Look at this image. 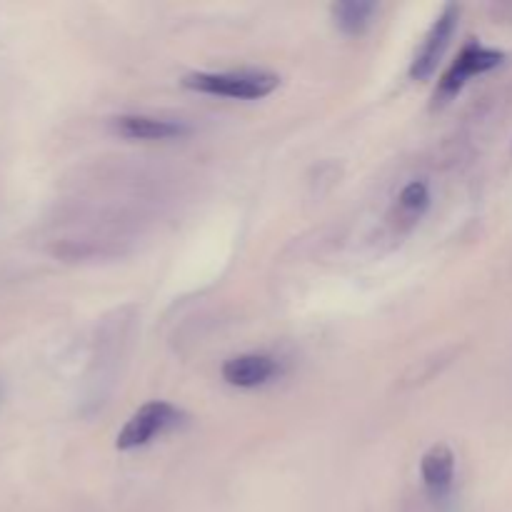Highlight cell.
I'll use <instances>...</instances> for the list:
<instances>
[{"label":"cell","mask_w":512,"mask_h":512,"mask_svg":"<svg viewBox=\"0 0 512 512\" xmlns=\"http://www.w3.org/2000/svg\"><path fill=\"white\" fill-rule=\"evenodd\" d=\"M420 478L423 485L428 488V493L433 498L443 500L448 498V493L453 490L455 483V453L448 445L438 443L433 448H428V453L420 460Z\"/></svg>","instance_id":"7"},{"label":"cell","mask_w":512,"mask_h":512,"mask_svg":"<svg viewBox=\"0 0 512 512\" xmlns=\"http://www.w3.org/2000/svg\"><path fill=\"white\" fill-rule=\"evenodd\" d=\"M505 63V53L498 48H488L483 43H468L463 50L458 53V58L450 63V68L445 70L443 78H440L438 88L433 93V105H445L448 100H453L465 85L470 83L478 75L490 73V70L500 68Z\"/></svg>","instance_id":"3"},{"label":"cell","mask_w":512,"mask_h":512,"mask_svg":"<svg viewBox=\"0 0 512 512\" xmlns=\"http://www.w3.org/2000/svg\"><path fill=\"white\" fill-rule=\"evenodd\" d=\"M458 20H460L458 5H445L443 13L435 18V23L430 25L428 35H425L423 43H420L413 63H410V78L420 80V83L433 78L440 60H443L445 50L450 48V40H453L455 30H458Z\"/></svg>","instance_id":"4"},{"label":"cell","mask_w":512,"mask_h":512,"mask_svg":"<svg viewBox=\"0 0 512 512\" xmlns=\"http://www.w3.org/2000/svg\"><path fill=\"white\" fill-rule=\"evenodd\" d=\"M185 423V413L180 408H175L173 403H165V400H150V403L140 405L133 415L128 418V423L123 425V430L115 438V448L130 453V450L145 448V445L153 443L155 438L165 435L168 430L178 428Z\"/></svg>","instance_id":"2"},{"label":"cell","mask_w":512,"mask_h":512,"mask_svg":"<svg viewBox=\"0 0 512 512\" xmlns=\"http://www.w3.org/2000/svg\"><path fill=\"white\" fill-rule=\"evenodd\" d=\"M430 208V188L423 183V180H413V183L405 185L400 190V195L395 198L393 208V223L398 225L400 230H408L428 213Z\"/></svg>","instance_id":"8"},{"label":"cell","mask_w":512,"mask_h":512,"mask_svg":"<svg viewBox=\"0 0 512 512\" xmlns=\"http://www.w3.org/2000/svg\"><path fill=\"white\" fill-rule=\"evenodd\" d=\"M180 85L193 93L203 95H218V98H230V100H260L268 98L273 90H278L280 78L270 70H255V68H243V70H218V73H208V70H200V73H188Z\"/></svg>","instance_id":"1"},{"label":"cell","mask_w":512,"mask_h":512,"mask_svg":"<svg viewBox=\"0 0 512 512\" xmlns=\"http://www.w3.org/2000/svg\"><path fill=\"white\" fill-rule=\"evenodd\" d=\"M280 363L273 358V355L265 353H243L235 355V358L225 360L223 363V380L233 388L253 390L263 388L270 380H275L280 375Z\"/></svg>","instance_id":"6"},{"label":"cell","mask_w":512,"mask_h":512,"mask_svg":"<svg viewBox=\"0 0 512 512\" xmlns=\"http://www.w3.org/2000/svg\"><path fill=\"white\" fill-rule=\"evenodd\" d=\"M335 25L343 30L345 35H363L373 23V15L378 13V5L368 3V0H343L330 8Z\"/></svg>","instance_id":"9"},{"label":"cell","mask_w":512,"mask_h":512,"mask_svg":"<svg viewBox=\"0 0 512 512\" xmlns=\"http://www.w3.org/2000/svg\"><path fill=\"white\" fill-rule=\"evenodd\" d=\"M113 130L120 135V138L155 143V140L185 138V135H190V130L193 128H190L185 120L130 113V115H118V118H113Z\"/></svg>","instance_id":"5"}]
</instances>
